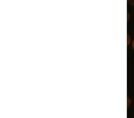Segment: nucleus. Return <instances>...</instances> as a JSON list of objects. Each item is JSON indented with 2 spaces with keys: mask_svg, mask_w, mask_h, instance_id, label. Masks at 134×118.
<instances>
[{
  "mask_svg": "<svg viewBox=\"0 0 134 118\" xmlns=\"http://www.w3.org/2000/svg\"><path fill=\"white\" fill-rule=\"evenodd\" d=\"M132 47H133V48L134 49V41H133V42H132Z\"/></svg>",
  "mask_w": 134,
  "mask_h": 118,
  "instance_id": "nucleus-1",
  "label": "nucleus"
}]
</instances>
